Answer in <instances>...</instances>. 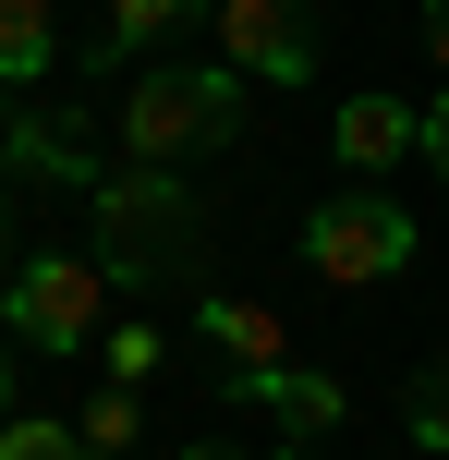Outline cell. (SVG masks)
<instances>
[{
	"label": "cell",
	"mask_w": 449,
	"mask_h": 460,
	"mask_svg": "<svg viewBox=\"0 0 449 460\" xmlns=\"http://www.w3.org/2000/svg\"><path fill=\"white\" fill-rule=\"evenodd\" d=\"M97 267L110 291H146V279H183L207 254V207H194L183 170H97Z\"/></svg>",
	"instance_id": "cell-1"
},
{
	"label": "cell",
	"mask_w": 449,
	"mask_h": 460,
	"mask_svg": "<svg viewBox=\"0 0 449 460\" xmlns=\"http://www.w3.org/2000/svg\"><path fill=\"white\" fill-rule=\"evenodd\" d=\"M231 121H243V73L231 61H146L121 85V158L134 170H183L207 146H231Z\"/></svg>",
	"instance_id": "cell-2"
},
{
	"label": "cell",
	"mask_w": 449,
	"mask_h": 460,
	"mask_svg": "<svg viewBox=\"0 0 449 460\" xmlns=\"http://www.w3.org/2000/svg\"><path fill=\"white\" fill-rule=\"evenodd\" d=\"M304 267L328 279V291H377V279H401L413 267V207L389 182H340V194H316V218H304Z\"/></svg>",
	"instance_id": "cell-3"
},
{
	"label": "cell",
	"mask_w": 449,
	"mask_h": 460,
	"mask_svg": "<svg viewBox=\"0 0 449 460\" xmlns=\"http://www.w3.org/2000/svg\"><path fill=\"white\" fill-rule=\"evenodd\" d=\"M97 303H110V267L97 254H24L13 279H0V327H13L24 351H85L97 340Z\"/></svg>",
	"instance_id": "cell-4"
},
{
	"label": "cell",
	"mask_w": 449,
	"mask_h": 460,
	"mask_svg": "<svg viewBox=\"0 0 449 460\" xmlns=\"http://www.w3.org/2000/svg\"><path fill=\"white\" fill-rule=\"evenodd\" d=\"M207 24H219V61L243 85H304L316 73V37H304L292 0H207Z\"/></svg>",
	"instance_id": "cell-5"
},
{
	"label": "cell",
	"mask_w": 449,
	"mask_h": 460,
	"mask_svg": "<svg viewBox=\"0 0 449 460\" xmlns=\"http://www.w3.org/2000/svg\"><path fill=\"white\" fill-rule=\"evenodd\" d=\"M328 146H340V170H401L413 146H426V110L413 97H389V85H364V97H340V121H328Z\"/></svg>",
	"instance_id": "cell-6"
},
{
	"label": "cell",
	"mask_w": 449,
	"mask_h": 460,
	"mask_svg": "<svg viewBox=\"0 0 449 460\" xmlns=\"http://www.w3.org/2000/svg\"><path fill=\"white\" fill-rule=\"evenodd\" d=\"M194 340H207L231 376H267V364H292V327L267 315V303H243V291H194Z\"/></svg>",
	"instance_id": "cell-7"
},
{
	"label": "cell",
	"mask_w": 449,
	"mask_h": 460,
	"mask_svg": "<svg viewBox=\"0 0 449 460\" xmlns=\"http://www.w3.org/2000/svg\"><path fill=\"white\" fill-rule=\"evenodd\" d=\"M231 400H256V412H280L292 437H328V424L353 412V388H340V376H316V364H267V376H231Z\"/></svg>",
	"instance_id": "cell-8"
},
{
	"label": "cell",
	"mask_w": 449,
	"mask_h": 460,
	"mask_svg": "<svg viewBox=\"0 0 449 460\" xmlns=\"http://www.w3.org/2000/svg\"><path fill=\"white\" fill-rule=\"evenodd\" d=\"M194 0H110V24H97V73H146V49L183 24Z\"/></svg>",
	"instance_id": "cell-9"
},
{
	"label": "cell",
	"mask_w": 449,
	"mask_h": 460,
	"mask_svg": "<svg viewBox=\"0 0 449 460\" xmlns=\"http://www.w3.org/2000/svg\"><path fill=\"white\" fill-rule=\"evenodd\" d=\"M49 73V0H0V85H37Z\"/></svg>",
	"instance_id": "cell-10"
},
{
	"label": "cell",
	"mask_w": 449,
	"mask_h": 460,
	"mask_svg": "<svg viewBox=\"0 0 449 460\" xmlns=\"http://www.w3.org/2000/svg\"><path fill=\"white\" fill-rule=\"evenodd\" d=\"M73 437H85V460H134V437H146V400H134V388H97L85 412H73Z\"/></svg>",
	"instance_id": "cell-11"
},
{
	"label": "cell",
	"mask_w": 449,
	"mask_h": 460,
	"mask_svg": "<svg viewBox=\"0 0 449 460\" xmlns=\"http://www.w3.org/2000/svg\"><path fill=\"white\" fill-rule=\"evenodd\" d=\"M401 424H413V448H426V460H449V351H437L426 376H413V400H401Z\"/></svg>",
	"instance_id": "cell-12"
},
{
	"label": "cell",
	"mask_w": 449,
	"mask_h": 460,
	"mask_svg": "<svg viewBox=\"0 0 449 460\" xmlns=\"http://www.w3.org/2000/svg\"><path fill=\"white\" fill-rule=\"evenodd\" d=\"M0 460H85V437H73V424H37V412H13V424H0Z\"/></svg>",
	"instance_id": "cell-13"
},
{
	"label": "cell",
	"mask_w": 449,
	"mask_h": 460,
	"mask_svg": "<svg viewBox=\"0 0 449 460\" xmlns=\"http://www.w3.org/2000/svg\"><path fill=\"white\" fill-rule=\"evenodd\" d=\"M158 376V327H110V388H146Z\"/></svg>",
	"instance_id": "cell-14"
},
{
	"label": "cell",
	"mask_w": 449,
	"mask_h": 460,
	"mask_svg": "<svg viewBox=\"0 0 449 460\" xmlns=\"http://www.w3.org/2000/svg\"><path fill=\"white\" fill-rule=\"evenodd\" d=\"M426 158H437V182H449V85L426 97Z\"/></svg>",
	"instance_id": "cell-15"
},
{
	"label": "cell",
	"mask_w": 449,
	"mask_h": 460,
	"mask_svg": "<svg viewBox=\"0 0 449 460\" xmlns=\"http://www.w3.org/2000/svg\"><path fill=\"white\" fill-rule=\"evenodd\" d=\"M24 158V110H13V85H0V170Z\"/></svg>",
	"instance_id": "cell-16"
},
{
	"label": "cell",
	"mask_w": 449,
	"mask_h": 460,
	"mask_svg": "<svg viewBox=\"0 0 449 460\" xmlns=\"http://www.w3.org/2000/svg\"><path fill=\"white\" fill-rule=\"evenodd\" d=\"M426 49H437V85H449V0H426Z\"/></svg>",
	"instance_id": "cell-17"
},
{
	"label": "cell",
	"mask_w": 449,
	"mask_h": 460,
	"mask_svg": "<svg viewBox=\"0 0 449 460\" xmlns=\"http://www.w3.org/2000/svg\"><path fill=\"white\" fill-rule=\"evenodd\" d=\"M183 460H243V448H219V437H194V448H183Z\"/></svg>",
	"instance_id": "cell-18"
},
{
	"label": "cell",
	"mask_w": 449,
	"mask_h": 460,
	"mask_svg": "<svg viewBox=\"0 0 449 460\" xmlns=\"http://www.w3.org/2000/svg\"><path fill=\"white\" fill-rule=\"evenodd\" d=\"M0 340H13V327H0ZM0 424H13V364H0Z\"/></svg>",
	"instance_id": "cell-19"
},
{
	"label": "cell",
	"mask_w": 449,
	"mask_h": 460,
	"mask_svg": "<svg viewBox=\"0 0 449 460\" xmlns=\"http://www.w3.org/2000/svg\"><path fill=\"white\" fill-rule=\"evenodd\" d=\"M280 460H316V448H280Z\"/></svg>",
	"instance_id": "cell-20"
},
{
	"label": "cell",
	"mask_w": 449,
	"mask_h": 460,
	"mask_svg": "<svg viewBox=\"0 0 449 460\" xmlns=\"http://www.w3.org/2000/svg\"><path fill=\"white\" fill-rule=\"evenodd\" d=\"M0 218H13V194H0Z\"/></svg>",
	"instance_id": "cell-21"
}]
</instances>
